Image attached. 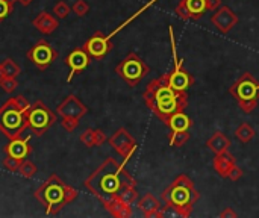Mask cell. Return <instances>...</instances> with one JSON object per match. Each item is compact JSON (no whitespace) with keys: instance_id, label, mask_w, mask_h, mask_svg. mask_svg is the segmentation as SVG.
I'll use <instances>...</instances> for the list:
<instances>
[{"instance_id":"cell-21","label":"cell","mask_w":259,"mask_h":218,"mask_svg":"<svg viewBox=\"0 0 259 218\" xmlns=\"http://www.w3.org/2000/svg\"><path fill=\"white\" fill-rule=\"evenodd\" d=\"M138 208L143 212V215L146 218L156 217L158 212L162 209L161 202L153 196V194H146L138 200Z\"/></svg>"},{"instance_id":"cell-37","label":"cell","mask_w":259,"mask_h":218,"mask_svg":"<svg viewBox=\"0 0 259 218\" xmlns=\"http://www.w3.org/2000/svg\"><path fill=\"white\" fill-rule=\"evenodd\" d=\"M11 100H12V103H14L18 109H21V111H26V109L30 106L29 100H27L24 96H15V97H11Z\"/></svg>"},{"instance_id":"cell-22","label":"cell","mask_w":259,"mask_h":218,"mask_svg":"<svg viewBox=\"0 0 259 218\" xmlns=\"http://www.w3.org/2000/svg\"><path fill=\"white\" fill-rule=\"evenodd\" d=\"M80 143H83L87 147H96V146H102L106 143V135L102 129H87L80 134Z\"/></svg>"},{"instance_id":"cell-26","label":"cell","mask_w":259,"mask_h":218,"mask_svg":"<svg viewBox=\"0 0 259 218\" xmlns=\"http://www.w3.org/2000/svg\"><path fill=\"white\" fill-rule=\"evenodd\" d=\"M190 138H191L190 130L171 132V135H170V146L171 147H182L184 144H187L190 141Z\"/></svg>"},{"instance_id":"cell-16","label":"cell","mask_w":259,"mask_h":218,"mask_svg":"<svg viewBox=\"0 0 259 218\" xmlns=\"http://www.w3.org/2000/svg\"><path fill=\"white\" fill-rule=\"evenodd\" d=\"M56 112H58L62 118L67 117V118H77V120H80L83 115L88 114V108H87V105H83L74 94H70V96H67V97L58 105Z\"/></svg>"},{"instance_id":"cell-34","label":"cell","mask_w":259,"mask_h":218,"mask_svg":"<svg viewBox=\"0 0 259 218\" xmlns=\"http://www.w3.org/2000/svg\"><path fill=\"white\" fill-rule=\"evenodd\" d=\"M71 11H73L76 15L83 17V15H87V14L90 12V5H88L85 0H76L74 5L71 6Z\"/></svg>"},{"instance_id":"cell-11","label":"cell","mask_w":259,"mask_h":218,"mask_svg":"<svg viewBox=\"0 0 259 218\" xmlns=\"http://www.w3.org/2000/svg\"><path fill=\"white\" fill-rule=\"evenodd\" d=\"M173 59H175V68L170 73H165L162 76L173 90L181 91V93L188 91V88H191L194 85V77L190 71H187L182 67V64H184L182 59H179L178 56H175Z\"/></svg>"},{"instance_id":"cell-3","label":"cell","mask_w":259,"mask_h":218,"mask_svg":"<svg viewBox=\"0 0 259 218\" xmlns=\"http://www.w3.org/2000/svg\"><path fill=\"white\" fill-rule=\"evenodd\" d=\"M199 199L200 193L187 175H179L162 193L165 206L184 218H188L193 214L194 205L199 202Z\"/></svg>"},{"instance_id":"cell-31","label":"cell","mask_w":259,"mask_h":218,"mask_svg":"<svg viewBox=\"0 0 259 218\" xmlns=\"http://www.w3.org/2000/svg\"><path fill=\"white\" fill-rule=\"evenodd\" d=\"M70 11H71V8H70L64 0H59V2L53 6V14H55V17H56L58 20L67 18L68 14H70Z\"/></svg>"},{"instance_id":"cell-14","label":"cell","mask_w":259,"mask_h":218,"mask_svg":"<svg viewBox=\"0 0 259 218\" xmlns=\"http://www.w3.org/2000/svg\"><path fill=\"white\" fill-rule=\"evenodd\" d=\"M208 11L206 0H181L175 9V14L182 20H200Z\"/></svg>"},{"instance_id":"cell-42","label":"cell","mask_w":259,"mask_h":218,"mask_svg":"<svg viewBox=\"0 0 259 218\" xmlns=\"http://www.w3.org/2000/svg\"><path fill=\"white\" fill-rule=\"evenodd\" d=\"M3 77H6V76H5V73H3V70H2V67H0V80H2Z\"/></svg>"},{"instance_id":"cell-9","label":"cell","mask_w":259,"mask_h":218,"mask_svg":"<svg viewBox=\"0 0 259 218\" xmlns=\"http://www.w3.org/2000/svg\"><path fill=\"white\" fill-rule=\"evenodd\" d=\"M26 56L38 70L42 71L55 62V59L58 58V52L50 46V42H47L46 39H39L33 47H30V50H27Z\"/></svg>"},{"instance_id":"cell-4","label":"cell","mask_w":259,"mask_h":218,"mask_svg":"<svg viewBox=\"0 0 259 218\" xmlns=\"http://www.w3.org/2000/svg\"><path fill=\"white\" fill-rule=\"evenodd\" d=\"M79 196L77 190L67 185L59 176L52 175L35 193L33 197L46 208L47 215L58 214L64 206L76 200Z\"/></svg>"},{"instance_id":"cell-25","label":"cell","mask_w":259,"mask_h":218,"mask_svg":"<svg viewBox=\"0 0 259 218\" xmlns=\"http://www.w3.org/2000/svg\"><path fill=\"white\" fill-rule=\"evenodd\" d=\"M255 129L249 124V123H241L238 127H237V130H235V137L241 141V143H244V144H247V143H250L253 138H255Z\"/></svg>"},{"instance_id":"cell-8","label":"cell","mask_w":259,"mask_h":218,"mask_svg":"<svg viewBox=\"0 0 259 218\" xmlns=\"http://www.w3.org/2000/svg\"><path fill=\"white\" fill-rule=\"evenodd\" d=\"M24 118L27 129H30L36 137L44 135L56 123V114L39 100L24 111Z\"/></svg>"},{"instance_id":"cell-23","label":"cell","mask_w":259,"mask_h":218,"mask_svg":"<svg viewBox=\"0 0 259 218\" xmlns=\"http://www.w3.org/2000/svg\"><path fill=\"white\" fill-rule=\"evenodd\" d=\"M206 147L211 152H214V155H219V153H223V152L229 150L231 140L223 132H214L211 135V138L206 141Z\"/></svg>"},{"instance_id":"cell-41","label":"cell","mask_w":259,"mask_h":218,"mask_svg":"<svg viewBox=\"0 0 259 218\" xmlns=\"http://www.w3.org/2000/svg\"><path fill=\"white\" fill-rule=\"evenodd\" d=\"M17 2H18V3H20L21 6H29V5H30V3H32L33 0H17Z\"/></svg>"},{"instance_id":"cell-7","label":"cell","mask_w":259,"mask_h":218,"mask_svg":"<svg viewBox=\"0 0 259 218\" xmlns=\"http://www.w3.org/2000/svg\"><path fill=\"white\" fill-rule=\"evenodd\" d=\"M115 73L131 86L135 88L138 83L150 73V67L140 58L135 52H129L123 61H120L115 67Z\"/></svg>"},{"instance_id":"cell-12","label":"cell","mask_w":259,"mask_h":218,"mask_svg":"<svg viewBox=\"0 0 259 218\" xmlns=\"http://www.w3.org/2000/svg\"><path fill=\"white\" fill-rule=\"evenodd\" d=\"M85 49V52L91 56V59H103L114 47L111 38L108 35H105L103 32L97 30L96 33H93L82 46Z\"/></svg>"},{"instance_id":"cell-30","label":"cell","mask_w":259,"mask_h":218,"mask_svg":"<svg viewBox=\"0 0 259 218\" xmlns=\"http://www.w3.org/2000/svg\"><path fill=\"white\" fill-rule=\"evenodd\" d=\"M118 199H121L123 202H126V203H129L131 206L138 200V193H137V185H131V187H126L121 193H120V196H118Z\"/></svg>"},{"instance_id":"cell-33","label":"cell","mask_w":259,"mask_h":218,"mask_svg":"<svg viewBox=\"0 0 259 218\" xmlns=\"http://www.w3.org/2000/svg\"><path fill=\"white\" fill-rule=\"evenodd\" d=\"M14 5L11 0H0V23H3L14 11Z\"/></svg>"},{"instance_id":"cell-29","label":"cell","mask_w":259,"mask_h":218,"mask_svg":"<svg viewBox=\"0 0 259 218\" xmlns=\"http://www.w3.org/2000/svg\"><path fill=\"white\" fill-rule=\"evenodd\" d=\"M155 2H158V0H150V2H149L147 5H144V6H143L141 9H138V11H137V12H135V14H134L132 17H129V18H127L126 21H123V23H121V24H120V26H118L117 29H114V30H112V32H111V33H109L108 36H109V38H112L114 35H117V33H118V32H120L121 29H124V27H126V26H127L129 23H132V21H134V20H135L137 17H140V15H141V14H143V12H144V11H146L147 8H150V6H152V5H153Z\"/></svg>"},{"instance_id":"cell-32","label":"cell","mask_w":259,"mask_h":218,"mask_svg":"<svg viewBox=\"0 0 259 218\" xmlns=\"http://www.w3.org/2000/svg\"><path fill=\"white\" fill-rule=\"evenodd\" d=\"M0 86L5 93H14L18 86V82H17V77H11V76H6L0 80Z\"/></svg>"},{"instance_id":"cell-27","label":"cell","mask_w":259,"mask_h":218,"mask_svg":"<svg viewBox=\"0 0 259 218\" xmlns=\"http://www.w3.org/2000/svg\"><path fill=\"white\" fill-rule=\"evenodd\" d=\"M0 67H2V70H3V73H5V76L17 77V76L21 73L20 65H18L14 59H11V58H8V59L2 61V62H0Z\"/></svg>"},{"instance_id":"cell-10","label":"cell","mask_w":259,"mask_h":218,"mask_svg":"<svg viewBox=\"0 0 259 218\" xmlns=\"http://www.w3.org/2000/svg\"><path fill=\"white\" fill-rule=\"evenodd\" d=\"M109 146L123 158V164H126L132 155L135 153L138 144L137 140L129 134V130H126L124 127H120L114 132V135L108 140Z\"/></svg>"},{"instance_id":"cell-40","label":"cell","mask_w":259,"mask_h":218,"mask_svg":"<svg viewBox=\"0 0 259 218\" xmlns=\"http://www.w3.org/2000/svg\"><path fill=\"white\" fill-rule=\"evenodd\" d=\"M208 11H215L222 6V0H206Z\"/></svg>"},{"instance_id":"cell-13","label":"cell","mask_w":259,"mask_h":218,"mask_svg":"<svg viewBox=\"0 0 259 218\" xmlns=\"http://www.w3.org/2000/svg\"><path fill=\"white\" fill-rule=\"evenodd\" d=\"M65 64L70 68V73L67 76V82L70 83L76 74H79V73H82L83 70L88 68V65L91 64V56L85 52L83 47H76L67 55Z\"/></svg>"},{"instance_id":"cell-38","label":"cell","mask_w":259,"mask_h":218,"mask_svg":"<svg viewBox=\"0 0 259 218\" xmlns=\"http://www.w3.org/2000/svg\"><path fill=\"white\" fill-rule=\"evenodd\" d=\"M243 170L238 167V165H235L232 170H231V173H229V178L228 179H231V181H234V182H237V181H240L241 178H243Z\"/></svg>"},{"instance_id":"cell-6","label":"cell","mask_w":259,"mask_h":218,"mask_svg":"<svg viewBox=\"0 0 259 218\" xmlns=\"http://www.w3.org/2000/svg\"><path fill=\"white\" fill-rule=\"evenodd\" d=\"M27 129L24 111L18 109L11 99L0 106V132L8 138H17Z\"/></svg>"},{"instance_id":"cell-18","label":"cell","mask_w":259,"mask_h":218,"mask_svg":"<svg viewBox=\"0 0 259 218\" xmlns=\"http://www.w3.org/2000/svg\"><path fill=\"white\" fill-rule=\"evenodd\" d=\"M235 165H237L235 156H234L229 150L215 155L214 159H212V167H214V170H215L217 175H219L220 178H223V179H228V178H229V173H231V170H232Z\"/></svg>"},{"instance_id":"cell-35","label":"cell","mask_w":259,"mask_h":218,"mask_svg":"<svg viewBox=\"0 0 259 218\" xmlns=\"http://www.w3.org/2000/svg\"><path fill=\"white\" fill-rule=\"evenodd\" d=\"M61 126L67 132H74L77 129V126H79V120L77 118H67V117H64L61 120Z\"/></svg>"},{"instance_id":"cell-39","label":"cell","mask_w":259,"mask_h":218,"mask_svg":"<svg viewBox=\"0 0 259 218\" xmlns=\"http://www.w3.org/2000/svg\"><path fill=\"white\" fill-rule=\"evenodd\" d=\"M220 217L222 218H235L238 217V214L232 209V208H226L220 212Z\"/></svg>"},{"instance_id":"cell-1","label":"cell","mask_w":259,"mask_h":218,"mask_svg":"<svg viewBox=\"0 0 259 218\" xmlns=\"http://www.w3.org/2000/svg\"><path fill=\"white\" fill-rule=\"evenodd\" d=\"M124 165L126 164H120L114 158H106L85 179V188L102 203L117 199L126 187L137 185V181L127 173Z\"/></svg>"},{"instance_id":"cell-19","label":"cell","mask_w":259,"mask_h":218,"mask_svg":"<svg viewBox=\"0 0 259 218\" xmlns=\"http://www.w3.org/2000/svg\"><path fill=\"white\" fill-rule=\"evenodd\" d=\"M32 24L35 26V29L38 32H41L42 35H50L53 33L58 26H59V20L53 15V14H49L46 11L39 12L33 20H32Z\"/></svg>"},{"instance_id":"cell-17","label":"cell","mask_w":259,"mask_h":218,"mask_svg":"<svg viewBox=\"0 0 259 218\" xmlns=\"http://www.w3.org/2000/svg\"><path fill=\"white\" fill-rule=\"evenodd\" d=\"M5 153L6 156H12L20 161L27 159V156L32 153V146L29 143V138H23L20 135L17 138L9 140V143L5 146Z\"/></svg>"},{"instance_id":"cell-5","label":"cell","mask_w":259,"mask_h":218,"mask_svg":"<svg viewBox=\"0 0 259 218\" xmlns=\"http://www.w3.org/2000/svg\"><path fill=\"white\" fill-rule=\"evenodd\" d=\"M229 93L243 112L252 114L259 100V80L253 77L252 73H244L238 80H235V83H232Z\"/></svg>"},{"instance_id":"cell-28","label":"cell","mask_w":259,"mask_h":218,"mask_svg":"<svg viewBox=\"0 0 259 218\" xmlns=\"http://www.w3.org/2000/svg\"><path fill=\"white\" fill-rule=\"evenodd\" d=\"M36 171H38V167H36L32 161L24 159V161H21V164H20L17 173H18L20 176L26 178V179H32V178L36 175Z\"/></svg>"},{"instance_id":"cell-36","label":"cell","mask_w":259,"mask_h":218,"mask_svg":"<svg viewBox=\"0 0 259 218\" xmlns=\"http://www.w3.org/2000/svg\"><path fill=\"white\" fill-rule=\"evenodd\" d=\"M21 161L20 159H15L12 156H6L3 159V167L8 170V171H18V167H20Z\"/></svg>"},{"instance_id":"cell-15","label":"cell","mask_w":259,"mask_h":218,"mask_svg":"<svg viewBox=\"0 0 259 218\" xmlns=\"http://www.w3.org/2000/svg\"><path fill=\"white\" fill-rule=\"evenodd\" d=\"M238 15L226 5L220 6L219 9L214 11V14L211 15V23L223 33H229L237 24H238Z\"/></svg>"},{"instance_id":"cell-2","label":"cell","mask_w":259,"mask_h":218,"mask_svg":"<svg viewBox=\"0 0 259 218\" xmlns=\"http://www.w3.org/2000/svg\"><path fill=\"white\" fill-rule=\"evenodd\" d=\"M143 99L146 106L164 124H167L171 115L185 111L188 106V93L173 90L162 74L147 83L146 91L143 93Z\"/></svg>"},{"instance_id":"cell-24","label":"cell","mask_w":259,"mask_h":218,"mask_svg":"<svg viewBox=\"0 0 259 218\" xmlns=\"http://www.w3.org/2000/svg\"><path fill=\"white\" fill-rule=\"evenodd\" d=\"M171 132H178V130H190L193 127V120L188 114H185L184 111L176 112L175 115H171L167 121V124Z\"/></svg>"},{"instance_id":"cell-20","label":"cell","mask_w":259,"mask_h":218,"mask_svg":"<svg viewBox=\"0 0 259 218\" xmlns=\"http://www.w3.org/2000/svg\"><path fill=\"white\" fill-rule=\"evenodd\" d=\"M105 206V209L115 218H129L132 217V208L129 203L123 202L121 199H112L109 202L102 203Z\"/></svg>"}]
</instances>
